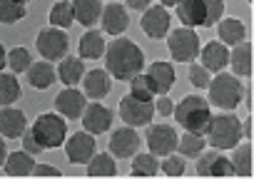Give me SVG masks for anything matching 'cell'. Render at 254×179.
Here are the masks:
<instances>
[{"label":"cell","mask_w":254,"mask_h":179,"mask_svg":"<svg viewBox=\"0 0 254 179\" xmlns=\"http://www.w3.org/2000/svg\"><path fill=\"white\" fill-rule=\"evenodd\" d=\"M217 30H219V43H224V45L234 48L244 40V23L237 18H222L217 23Z\"/></svg>","instance_id":"28"},{"label":"cell","mask_w":254,"mask_h":179,"mask_svg":"<svg viewBox=\"0 0 254 179\" xmlns=\"http://www.w3.org/2000/svg\"><path fill=\"white\" fill-rule=\"evenodd\" d=\"M177 3H180V0H160L162 8H172V5H177Z\"/></svg>","instance_id":"47"},{"label":"cell","mask_w":254,"mask_h":179,"mask_svg":"<svg viewBox=\"0 0 254 179\" xmlns=\"http://www.w3.org/2000/svg\"><path fill=\"white\" fill-rule=\"evenodd\" d=\"M172 112H175L177 122L185 127V132H197V134H204L207 124L212 119L209 102L204 97H199V95H187Z\"/></svg>","instance_id":"4"},{"label":"cell","mask_w":254,"mask_h":179,"mask_svg":"<svg viewBox=\"0 0 254 179\" xmlns=\"http://www.w3.org/2000/svg\"><path fill=\"white\" fill-rule=\"evenodd\" d=\"M202 5H204V25L202 28H214L224 15V0H202Z\"/></svg>","instance_id":"38"},{"label":"cell","mask_w":254,"mask_h":179,"mask_svg":"<svg viewBox=\"0 0 254 179\" xmlns=\"http://www.w3.org/2000/svg\"><path fill=\"white\" fill-rule=\"evenodd\" d=\"M152 5V0H127V8L132 10H147Z\"/></svg>","instance_id":"44"},{"label":"cell","mask_w":254,"mask_h":179,"mask_svg":"<svg viewBox=\"0 0 254 179\" xmlns=\"http://www.w3.org/2000/svg\"><path fill=\"white\" fill-rule=\"evenodd\" d=\"M147 75H150V80H152L157 95H167V92L172 90V85H175V67H172L170 62H165V60L152 62L150 70H147Z\"/></svg>","instance_id":"20"},{"label":"cell","mask_w":254,"mask_h":179,"mask_svg":"<svg viewBox=\"0 0 254 179\" xmlns=\"http://www.w3.org/2000/svg\"><path fill=\"white\" fill-rule=\"evenodd\" d=\"M140 149V134L135 132V127H120L110 134V154L112 157H120V159H127L132 157L135 152Z\"/></svg>","instance_id":"11"},{"label":"cell","mask_w":254,"mask_h":179,"mask_svg":"<svg viewBox=\"0 0 254 179\" xmlns=\"http://www.w3.org/2000/svg\"><path fill=\"white\" fill-rule=\"evenodd\" d=\"M5 157H8V144H5L3 134H0V164H5Z\"/></svg>","instance_id":"45"},{"label":"cell","mask_w":254,"mask_h":179,"mask_svg":"<svg viewBox=\"0 0 254 179\" xmlns=\"http://www.w3.org/2000/svg\"><path fill=\"white\" fill-rule=\"evenodd\" d=\"M120 117L130 127H147L155 117V105L152 100H137L132 95H127L120 100Z\"/></svg>","instance_id":"8"},{"label":"cell","mask_w":254,"mask_h":179,"mask_svg":"<svg viewBox=\"0 0 254 179\" xmlns=\"http://www.w3.org/2000/svg\"><path fill=\"white\" fill-rule=\"evenodd\" d=\"M105 38L100 35V30H87L82 38H80V45H77V58L82 60H97L100 55H105Z\"/></svg>","instance_id":"26"},{"label":"cell","mask_w":254,"mask_h":179,"mask_svg":"<svg viewBox=\"0 0 254 179\" xmlns=\"http://www.w3.org/2000/svg\"><path fill=\"white\" fill-rule=\"evenodd\" d=\"M145 142L155 157H167L177 149V132L170 124H147Z\"/></svg>","instance_id":"9"},{"label":"cell","mask_w":254,"mask_h":179,"mask_svg":"<svg viewBox=\"0 0 254 179\" xmlns=\"http://www.w3.org/2000/svg\"><path fill=\"white\" fill-rule=\"evenodd\" d=\"M58 72V77H60V82L63 85H67V87H75L80 80H82V75H85V65H82V58H63L60 60V67L55 70Z\"/></svg>","instance_id":"27"},{"label":"cell","mask_w":254,"mask_h":179,"mask_svg":"<svg viewBox=\"0 0 254 179\" xmlns=\"http://www.w3.org/2000/svg\"><path fill=\"white\" fill-rule=\"evenodd\" d=\"M185 169H187V164H185V159L180 157V154H167L165 159H162V172L167 174V177H182L185 174Z\"/></svg>","instance_id":"39"},{"label":"cell","mask_w":254,"mask_h":179,"mask_svg":"<svg viewBox=\"0 0 254 179\" xmlns=\"http://www.w3.org/2000/svg\"><path fill=\"white\" fill-rule=\"evenodd\" d=\"M80 119H82L85 132H90V134H102V132H107L110 124H112V110H107V107L100 105V102H90V105L85 107V112H82Z\"/></svg>","instance_id":"15"},{"label":"cell","mask_w":254,"mask_h":179,"mask_svg":"<svg viewBox=\"0 0 254 179\" xmlns=\"http://www.w3.org/2000/svg\"><path fill=\"white\" fill-rule=\"evenodd\" d=\"M65 152L72 164H87L95 154V134L75 132L70 139H65Z\"/></svg>","instance_id":"13"},{"label":"cell","mask_w":254,"mask_h":179,"mask_svg":"<svg viewBox=\"0 0 254 179\" xmlns=\"http://www.w3.org/2000/svg\"><path fill=\"white\" fill-rule=\"evenodd\" d=\"M30 65H33V58H30V50L28 48H13V50H8V67L15 75L28 72Z\"/></svg>","instance_id":"37"},{"label":"cell","mask_w":254,"mask_h":179,"mask_svg":"<svg viewBox=\"0 0 254 179\" xmlns=\"http://www.w3.org/2000/svg\"><path fill=\"white\" fill-rule=\"evenodd\" d=\"M242 137H244L242 119L232 112H222V115L212 117L207 124V132H204V139L212 149H234Z\"/></svg>","instance_id":"2"},{"label":"cell","mask_w":254,"mask_h":179,"mask_svg":"<svg viewBox=\"0 0 254 179\" xmlns=\"http://www.w3.org/2000/svg\"><path fill=\"white\" fill-rule=\"evenodd\" d=\"M3 167H5V174H10V177H30L35 169V159L30 152L18 149V152H8Z\"/></svg>","instance_id":"21"},{"label":"cell","mask_w":254,"mask_h":179,"mask_svg":"<svg viewBox=\"0 0 254 179\" xmlns=\"http://www.w3.org/2000/svg\"><path fill=\"white\" fill-rule=\"evenodd\" d=\"M28 15L25 3H18V0H0V23L3 25H13L18 20H23Z\"/></svg>","instance_id":"35"},{"label":"cell","mask_w":254,"mask_h":179,"mask_svg":"<svg viewBox=\"0 0 254 179\" xmlns=\"http://www.w3.org/2000/svg\"><path fill=\"white\" fill-rule=\"evenodd\" d=\"M229 65H232V72L237 77H249L252 75V45L247 40L234 45V50L229 53Z\"/></svg>","instance_id":"24"},{"label":"cell","mask_w":254,"mask_h":179,"mask_svg":"<svg viewBox=\"0 0 254 179\" xmlns=\"http://www.w3.org/2000/svg\"><path fill=\"white\" fill-rule=\"evenodd\" d=\"M172 110H175L172 100H170L167 95H160V100H157V105H155V112H160L162 117H167V115H172Z\"/></svg>","instance_id":"42"},{"label":"cell","mask_w":254,"mask_h":179,"mask_svg":"<svg viewBox=\"0 0 254 179\" xmlns=\"http://www.w3.org/2000/svg\"><path fill=\"white\" fill-rule=\"evenodd\" d=\"M229 162L237 177H249L252 174V144H237Z\"/></svg>","instance_id":"32"},{"label":"cell","mask_w":254,"mask_h":179,"mask_svg":"<svg viewBox=\"0 0 254 179\" xmlns=\"http://www.w3.org/2000/svg\"><path fill=\"white\" fill-rule=\"evenodd\" d=\"M25 129H28V119L23 110L10 107V105L0 110V134L5 139H20Z\"/></svg>","instance_id":"17"},{"label":"cell","mask_w":254,"mask_h":179,"mask_svg":"<svg viewBox=\"0 0 254 179\" xmlns=\"http://www.w3.org/2000/svg\"><path fill=\"white\" fill-rule=\"evenodd\" d=\"M204 144H207L204 134H197V132H185L182 137H177V147L182 157H199Z\"/></svg>","instance_id":"33"},{"label":"cell","mask_w":254,"mask_h":179,"mask_svg":"<svg viewBox=\"0 0 254 179\" xmlns=\"http://www.w3.org/2000/svg\"><path fill=\"white\" fill-rule=\"evenodd\" d=\"M8 65V50L3 48V45H0V72H3V67Z\"/></svg>","instance_id":"46"},{"label":"cell","mask_w":254,"mask_h":179,"mask_svg":"<svg viewBox=\"0 0 254 179\" xmlns=\"http://www.w3.org/2000/svg\"><path fill=\"white\" fill-rule=\"evenodd\" d=\"M175 8H177V18H180V23L185 28L204 25V5H202V0H180Z\"/></svg>","instance_id":"22"},{"label":"cell","mask_w":254,"mask_h":179,"mask_svg":"<svg viewBox=\"0 0 254 179\" xmlns=\"http://www.w3.org/2000/svg\"><path fill=\"white\" fill-rule=\"evenodd\" d=\"M82 87H85V95L90 100H102L110 95L112 90V75L107 70H90L82 75Z\"/></svg>","instance_id":"18"},{"label":"cell","mask_w":254,"mask_h":179,"mask_svg":"<svg viewBox=\"0 0 254 179\" xmlns=\"http://www.w3.org/2000/svg\"><path fill=\"white\" fill-rule=\"evenodd\" d=\"M23 147H25V152H30V154H40V152H45V149L38 144V139H35V134H33L30 129L23 132Z\"/></svg>","instance_id":"41"},{"label":"cell","mask_w":254,"mask_h":179,"mask_svg":"<svg viewBox=\"0 0 254 179\" xmlns=\"http://www.w3.org/2000/svg\"><path fill=\"white\" fill-rule=\"evenodd\" d=\"M140 25H142V33H145L147 38H152V40L165 38V35L170 33V13H167V8H162V5H150V8L145 10Z\"/></svg>","instance_id":"12"},{"label":"cell","mask_w":254,"mask_h":179,"mask_svg":"<svg viewBox=\"0 0 254 179\" xmlns=\"http://www.w3.org/2000/svg\"><path fill=\"white\" fill-rule=\"evenodd\" d=\"M167 50L177 62H192L199 55V38L192 28H177L167 33Z\"/></svg>","instance_id":"6"},{"label":"cell","mask_w":254,"mask_h":179,"mask_svg":"<svg viewBox=\"0 0 254 179\" xmlns=\"http://www.w3.org/2000/svg\"><path fill=\"white\" fill-rule=\"evenodd\" d=\"M145 67V53L140 50V45H135L127 38H117L110 40L105 48V70L115 77V80H127L130 82L135 75H140Z\"/></svg>","instance_id":"1"},{"label":"cell","mask_w":254,"mask_h":179,"mask_svg":"<svg viewBox=\"0 0 254 179\" xmlns=\"http://www.w3.org/2000/svg\"><path fill=\"white\" fill-rule=\"evenodd\" d=\"M20 100V82L15 72H0V105L8 107Z\"/></svg>","instance_id":"31"},{"label":"cell","mask_w":254,"mask_h":179,"mask_svg":"<svg viewBox=\"0 0 254 179\" xmlns=\"http://www.w3.org/2000/svg\"><path fill=\"white\" fill-rule=\"evenodd\" d=\"M229 65V50L224 43L212 40L202 48V67H207L209 72H222Z\"/></svg>","instance_id":"19"},{"label":"cell","mask_w":254,"mask_h":179,"mask_svg":"<svg viewBox=\"0 0 254 179\" xmlns=\"http://www.w3.org/2000/svg\"><path fill=\"white\" fill-rule=\"evenodd\" d=\"M35 48H38V53H40L43 60H63L67 55V50H70V38H67L65 30L50 25V28H45V30L38 33Z\"/></svg>","instance_id":"7"},{"label":"cell","mask_w":254,"mask_h":179,"mask_svg":"<svg viewBox=\"0 0 254 179\" xmlns=\"http://www.w3.org/2000/svg\"><path fill=\"white\" fill-rule=\"evenodd\" d=\"M30 132L35 134L43 149H58L67 137V122L63 119L60 112H45V115H38Z\"/></svg>","instance_id":"5"},{"label":"cell","mask_w":254,"mask_h":179,"mask_svg":"<svg viewBox=\"0 0 254 179\" xmlns=\"http://www.w3.org/2000/svg\"><path fill=\"white\" fill-rule=\"evenodd\" d=\"M87 174H90V177H115V174H117L115 157H112L110 152L92 154V159L87 162Z\"/></svg>","instance_id":"29"},{"label":"cell","mask_w":254,"mask_h":179,"mask_svg":"<svg viewBox=\"0 0 254 179\" xmlns=\"http://www.w3.org/2000/svg\"><path fill=\"white\" fill-rule=\"evenodd\" d=\"M55 77H58V72H55V67L48 62V60H38V62H33L30 67H28V80H30V87H35V90H48V87H53V82H55Z\"/></svg>","instance_id":"25"},{"label":"cell","mask_w":254,"mask_h":179,"mask_svg":"<svg viewBox=\"0 0 254 179\" xmlns=\"http://www.w3.org/2000/svg\"><path fill=\"white\" fill-rule=\"evenodd\" d=\"M207 90H209V100L207 102L214 105V107H219V110H224V112L237 110L239 102H242V97H244L242 80L237 75H232V72H224V70L217 72V77L209 80Z\"/></svg>","instance_id":"3"},{"label":"cell","mask_w":254,"mask_h":179,"mask_svg":"<svg viewBox=\"0 0 254 179\" xmlns=\"http://www.w3.org/2000/svg\"><path fill=\"white\" fill-rule=\"evenodd\" d=\"M85 107H87V97L80 90H75V87H67V90H63L55 97V110L65 119H80L82 112H85Z\"/></svg>","instance_id":"14"},{"label":"cell","mask_w":254,"mask_h":179,"mask_svg":"<svg viewBox=\"0 0 254 179\" xmlns=\"http://www.w3.org/2000/svg\"><path fill=\"white\" fill-rule=\"evenodd\" d=\"M209 70L207 67H202V65H197V62H192L190 65V82H192V87H197V90H204L207 85H209Z\"/></svg>","instance_id":"40"},{"label":"cell","mask_w":254,"mask_h":179,"mask_svg":"<svg viewBox=\"0 0 254 179\" xmlns=\"http://www.w3.org/2000/svg\"><path fill=\"white\" fill-rule=\"evenodd\" d=\"M160 172V162H157V157L150 152V154H132V174L135 177H155Z\"/></svg>","instance_id":"34"},{"label":"cell","mask_w":254,"mask_h":179,"mask_svg":"<svg viewBox=\"0 0 254 179\" xmlns=\"http://www.w3.org/2000/svg\"><path fill=\"white\" fill-rule=\"evenodd\" d=\"M197 174L199 177H234L232 162L229 157L222 154V149H212V152H199L197 159Z\"/></svg>","instance_id":"10"},{"label":"cell","mask_w":254,"mask_h":179,"mask_svg":"<svg viewBox=\"0 0 254 179\" xmlns=\"http://www.w3.org/2000/svg\"><path fill=\"white\" fill-rule=\"evenodd\" d=\"M72 10H75V20H80V25L92 28L95 23H100L102 0H72Z\"/></svg>","instance_id":"23"},{"label":"cell","mask_w":254,"mask_h":179,"mask_svg":"<svg viewBox=\"0 0 254 179\" xmlns=\"http://www.w3.org/2000/svg\"><path fill=\"white\" fill-rule=\"evenodd\" d=\"M130 95L137 97V100H155L157 92H155V85H152L150 75H142V72L135 75V77L130 80Z\"/></svg>","instance_id":"36"},{"label":"cell","mask_w":254,"mask_h":179,"mask_svg":"<svg viewBox=\"0 0 254 179\" xmlns=\"http://www.w3.org/2000/svg\"><path fill=\"white\" fill-rule=\"evenodd\" d=\"M72 23H75L72 0H60V3H55V5L50 8V25H53V28L67 30Z\"/></svg>","instance_id":"30"},{"label":"cell","mask_w":254,"mask_h":179,"mask_svg":"<svg viewBox=\"0 0 254 179\" xmlns=\"http://www.w3.org/2000/svg\"><path fill=\"white\" fill-rule=\"evenodd\" d=\"M33 174H38V177H60V169L50 167V164H35Z\"/></svg>","instance_id":"43"},{"label":"cell","mask_w":254,"mask_h":179,"mask_svg":"<svg viewBox=\"0 0 254 179\" xmlns=\"http://www.w3.org/2000/svg\"><path fill=\"white\" fill-rule=\"evenodd\" d=\"M100 23H102V30H105L107 35L120 38L127 28H130V15H127V10H125L120 3H110V5L102 8Z\"/></svg>","instance_id":"16"}]
</instances>
